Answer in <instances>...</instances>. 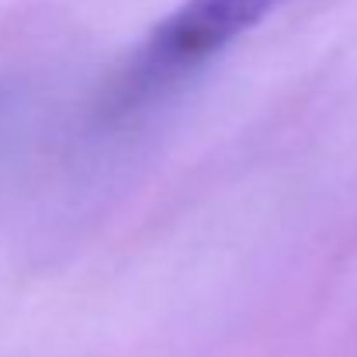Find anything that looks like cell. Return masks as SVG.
I'll return each instance as SVG.
<instances>
[{
    "instance_id": "1",
    "label": "cell",
    "mask_w": 357,
    "mask_h": 357,
    "mask_svg": "<svg viewBox=\"0 0 357 357\" xmlns=\"http://www.w3.org/2000/svg\"><path fill=\"white\" fill-rule=\"evenodd\" d=\"M284 0H188L181 3L135 52L119 84L121 105L146 101L163 87L177 84L229 42L260 24Z\"/></svg>"
}]
</instances>
